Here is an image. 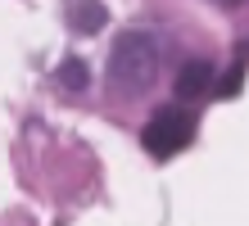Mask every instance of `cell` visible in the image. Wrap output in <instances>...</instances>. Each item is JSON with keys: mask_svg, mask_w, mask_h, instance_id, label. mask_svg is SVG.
<instances>
[{"mask_svg": "<svg viewBox=\"0 0 249 226\" xmlns=\"http://www.w3.org/2000/svg\"><path fill=\"white\" fill-rule=\"evenodd\" d=\"M159 64H163V45H159L150 32H127L109 54V82L118 95L136 100L154 86L159 77Z\"/></svg>", "mask_w": 249, "mask_h": 226, "instance_id": "obj_1", "label": "cell"}, {"mask_svg": "<svg viewBox=\"0 0 249 226\" xmlns=\"http://www.w3.org/2000/svg\"><path fill=\"white\" fill-rule=\"evenodd\" d=\"M217 5H240V0H217Z\"/></svg>", "mask_w": 249, "mask_h": 226, "instance_id": "obj_7", "label": "cell"}, {"mask_svg": "<svg viewBox=\"0 0 249 226\" xmlns=\"http://www.w3.org/2000/svg\"><path fill=\"white\" fill-rule=\"evenodd\" d=\"M209 90H213V68L204 59H195L177 72V100H204Z\"/></svg>", "mask_w": 249, "mask_h": 226, "instance_id": "obj_4", "label": "cell"}, {"mask_svg": "<svg viewBox=\"0 0 249 226\" xmlns=\"http://www.w3.org/2000/svg\"><path fill=\"white\" fill-rule=\"evenodd\" d=\"M240 82H245V68H231L227 77H222V86H217V95H227V100L240 95Z\"/></svg>", "mask_w": 249, "mask_h": 226, "instance_id": "obj_6", "label": "cell"}, {"mask_svg": "<svg viewBox=\"0 0 249 226\" xmlns=\"http://www.w3.org/2000/svg\"><path fill=\"white\" fill-rule=\"evenodd\" d=\"M190 136H195V118L186 109H177V104H168V109H159L150 122H145L141 145H145V154H154V158H172V154H181L190 145Z\"/></svg>", "mask_w": 249, "mask_h": 226, "instance_id": "obj_2", "label": "cell"}, {"mask_svg": "<svg viewBox=\"0 0 249 226\" xmlns=\"http://www.w3.org/2000/svg\"><path fill=\"white\" fill-rule=\"evenodd\" d=\"M54 82H59L68 95H82V90L91 86V68H86L82 59H64V64L54 68Z\"/></svg>", "mask_w": 249, "mask_h": 226, "instance_id": "obj_5", "label": "cell"}, {"mask_svg": "<svg viewBox=\"0 0 249 226\" xmlns=\"http://www.w3.org/2000/svg\"><path fill=\"white\" fill-rule=\"evenodd\" d=\"M105 23H109V9L100 5V0H72V9H68V27H72L77 36H95Z\"/></svg>", "mask_w": 249, "mask_h": 226, "instance_id": "obj_3", "label": "cell"}]
</instances>
